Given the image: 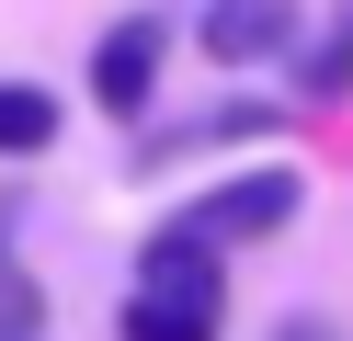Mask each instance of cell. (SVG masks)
<instances>
[{
	"mask_svg": "<svg viewBox=\"0 0 353 341\" xmlns=\"http://www.w3.org/2000/svg\"><path fill=\"white\" fill-rule=\"evenodd\" d=\"M160 57H171V23H160V12H125L114 34H103V57H92V103H103V114H148Z\"/></svg>",
	"mask_w": 353,
	"mask_h": 341,
	"instance_id": "obj_1",
	"label": "cell"
},
{
	"mask_svg": "<svg viewBox=\"0 0 353 341\" xmlns=\"http://www.w3.org/2000/svg\"><path fill=\"white\" fill-rule=\"evenodd\" d=\"M285 216H296V171H239L183 216V239H274Z\"/></svg>",
	"mask_w": 353,
	"mask_h": 341,
	"instance_id": "obj_2",
	"label": "cell"
},
{
	"mask_svg": "<svg viewBox=\"0 0 353 341\" xmlns=\"http://www.w3.org/2000/svg\"><path fill=\"white\" fill-rule=\"evenodd\" d=\"M285 34H296V0H216L205 12V57H228V68L285 57Z\"/></svg>",
	"mask_w": 353,
	"mask_h": 341,
	"instance_id": "obj_3",
	"label": "cell"
},
{
	"mask_svg": "<svg viewBox=\"0 0 353 341\" xmlns=\"http://www.w3.org/2000/svg\"><path fill=\"white\" fill-rule=\"evenodd\" d=\"M148 296H160V307H205V318H216V250L183 239V227H160V239H148Z\"/></svg>",
	"mask_w": 353,
	"mask_h": 341,
	"instance_id": "obj_4",
	"label": "cell"
},
{
	"mask_svg": "<svg viewBox=\"0 0 353 341\" xmlns=\"http://www.w3.org/2000/svg\"><path fill=\"white\" fill-rule=\"evenodd\" d=\"M57 136V91H34V80H0V159H34Z\"/></svg>",
	"mask_w": 353,
	"mask_h": 341,
	"instance_id": "obj_5",
	"label": "cell"
},
{
	"mask_svg": "<svg viewBox=\"0 0 353 341\" xmlns=\"http://www.w3.org/2000/svg\"><path fill=\"white\" fill-rule=\"evenodd\" d=\"M125 341H216V318H205V307H160V296H137V307H125Z\"/></svg>",
	"mask_w": 353,
	"mask_h": 341,
	"instance_id": "obj_6",
	"label": "cell"
},
{
	"mask_svg": "<svg viewBox=\"0 0 353 341\" xmlns=\"http://www.w3.org/2000/svg\"><path fill=\"white\" fill-rule=\"evenodd\" d=\"M307 91H319V103H330V91H353V12H342V34L307 57Z\"/></svg>",
	"mask_w": 353,
	"mask_h": 341,
	"instance_id": "obj_7",
	"label": "cell"
},
{
	"mask_svg": "<svg viewBox=\"0 0 353 341\" xmlns=\"http://www.w3.org/2000/svg\"><path fill=\"white\" fill-rule=\"evenodd\" d=\"M0 341H23V330H0Z\"/></svg>",
	"mask_w": 353,
	"mask_h": 341,
	"instance_id": "obj_8",
	"label": "cell"
}]
</instances>
